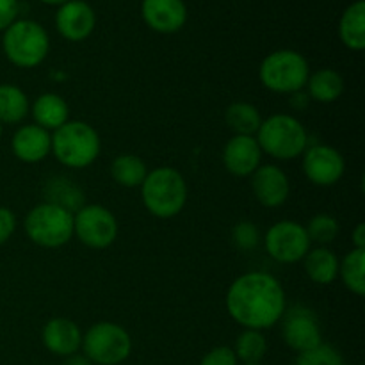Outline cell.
Returning <instances> with one entry per match:
<instances>
[{
  "label": "cell",
  "mask_w": 365,
  "mask_h": 365,
  "mask_svg": "<svg viewBox=\"0 0 365 365\" xmlns=\"http://www.w3.org/2000/svg\"><path fill=\"white\" fill-rule=\"evenodd\" d=\"M227 312L245 330H269L280 323L287 298L277 277L252 271L235 278L225 298Z\"/></svg>",
  "instance_id": "cell-1"
},
{
  "label": "cell",
  "mask_w": 365,
  "mask_h": 365,
  "mask_svg": "<svg viewBox=\"0 0 365 365\" xmlns=\"http://www.w3.org/2000/svg\"><path fill=\"white\" fill-rule=\"evenodd\" d=\"M143 205L159 220H171L184 210L187 202V184L178 170L159 166L148 171L141 184Z\"/></svg>",
  "instance_id": "cell-2"
},
{
  "label": "cell",
  "mask_w": 365,
  "mask_h": 365,
  "mask_svg": "<svg viewBox=\"0 0 365 365\" xmlns=\"http://www.w3.org/2000/svg\"><path fill=\"white\" fill-rule=\"evenodd\" d=\"M260 150L277 160H292L309 146V132L292 114H271L262 120L255 134Z\"/></svg>",
  "instance_id": "cell-3"
},
{
  "label": "cell",
  "mask_w": 365,
  "mask_h": 365,
  "mask_svg": "<svg viewBox=\"0 0 365 365\" xmlns=\"http://www.w3.org/2000/svg\"><path fill=\"white\" fill-rule=\"evenodd\" d=\"M98 132L86 121L70 120L52 132V153L64 168L84 170L100 155Z\"/></svg>",
  "instance_id": "cell-4"
},
{
  "label": "cell",
  "mask_w": 365,
  "mask_h": 365,
  "mask_svg": "<svg viewBox=\"0 0 365 365\" xmlns=\"http://www.w3.org/2000/svg\"><path fill=\"white\" fill-rule=\"evenodd\" d=\"M2 50L11 64L21 70H31L39 66L48 56V32L34 20H16L4 31Z\"/></svg>",
  "instance_id": "cell-5"
},
{
  "label": "cell",
  "mask_w": 365,
  "mask_h": 365,
  "mask_svg": "<svg viewBox=\"0 0 365 365\" xmlns=\"http://www.w3.org/2000/svg\"><path fill=\"white\" fill-rule=\"evenodd\" d=\"M310 75L309 61L296 50L282 48L267 53L259 66L260 84L271 93L292 95L303 91Z\"/></svg>",
  "instance_id": "cell-6"
},
{
  "label": "cell",
  "mask_w": 365,
  "mask_h": 365,
  "mask_svg": "<svg viewBox=\"0 0 365 365\" xmlns=\"http://www.w3.org/2000/svg\"><path fill=\"white\" fill-rule=\"evenodd\" d=\"M24 228L36 246L56 250L68 245L73 237V214L53 203H38L25 216Z\"/></svg>",
  "instance_id": "cell-7"
},
{
  "label": "cell",
  "mask_w": 365,
  "mask_h": 365,
  "mask_svg": "<svg viewBox=\"0 0 365 365\" xmlns=\"http://www.w3.org/2000/svg\"><path fill=\"white\" fill-rule=\"evenodd\" d=\"M81 349L93 365H120L130 356L132 339L121 324L100 321L82 335Z\"/></svg>",
  "instance_id": "cell-8"
},
{
  "label": "cell",
  "mask_w": 365,
  "mask_h": 365,
  "mask_svg": "<svg viewBox=\"0 0 365 365\" xmlns=\"http://www.w3.org/2000/svg\"><path fill=\"white\" fill-rule=\"evenodd\" d=\"M73 235L88 248H109L118 237L116 216L98 203L84 205L73 214Z\"/></svg>",
  "instance_id": "cell-9"
},
{
  "label": "cell",
  "mask_w": 365,
  "mask_h": 365,
  "mask_svg": "<svg viewBox=\"0 0 365 365\" xmlns=\"http://www.w3.org/2000/svg\"><path fill=\"white\" fill-rule=\"evenodd\" d=\"M267 255L280 264H296L305 259L312 248L305 225L298 221L284 220L271 225L264 239Z\"/></svg>",
  "instance_id": "cell-10"
},
{
  "label": "cell",
  "mask_w": 365,
  "mask_h": 365,
  "mask_svg": "<svg viewBox=\"0 0 365 365\" xmlns=\"http://www.w3.org/2000/svg\"><path fill=\"white\" fill-rule=\"evenodd\" d=\"M282 323L284 342L296 353L309 351L323 342L319 319L316 312L305 305H294L285 309Z\"/></svg>",
  "instance_id": "cell-11"
},
{
  "label": "cell",
  "mask_w": 365,
  "mask_h": 365,
  "mask_svg": "<svg viewBox=\"0 0 365 365\" xmlns=\"http://www.w3.org/2000/svg\"><path fill=\"white\" fill-rule=\"evenodd\" d=\"M302 168L310 184L331 187L344 177L346 160L334 146L309 145L302 155Z\"/></svg>",
  "instance_id": "cell-12"
},
{
  "label": "cell",
  "mask_w": 365,
  "mask_h": 365,
  "mask_svg": "<svg viewBox=\"0 0 365 365\" xmlns=\"http://www.w3.org/2000/svg\"><path fill=\"white\" fill-rule=\"evenodd\" d=\"M250 187L257 202L267 209L282 207L291 195L287 173L277 164H260L250 177Z\"/></svg>",
  "instance_id": "cell-13"
},
{
  "label": "cell",
  "mask_w": 365,
  "mask_h": 365,
  "mask_svg": "<svg viewBox=\"0 0 365 365\" xmlns=\"http://www.w3.org/2000/svg\"><path fill=\"white\" fill-rule=\"evenodd\" d=\"M96 25L95 9L84 0H68L56 13V27L68 41H84L93 34Z\"/></svg>",
  "instance_id": "cell-14"
},
{
  "label": "cell",
  "mask_w": 365,
  "mask_h": 365,
  "mask_svg": "<svg viewBox=\"0 0 365 365\" xmlns=\"http://www.w3.org/2000/svg\"><path fill=\"white\" fill-rule=\"evenodd\" d=\"M262 150L255 135H232L223 148V166L234 177H252L262 164Z\"/></svg>",
  "instance_id": "cell-15"
},
{
  "label": "cell",
  "mask_w": 365,
  "mask_h": 365,
  "mask_svg": "<svg viewBox=\"0 0 365 365\" xmlns=\"http://www.w3.org/2000/svg\"><path fill=\"white\" fill-rule=\"evenodd\" d=\"M141 14L146 25L160 34H173L187 21L184 0H143Z\"/></svg>",
  "instance_id": "cell-16"
},
{
  "label": "cell",
  "mask_w": 365,
  "mask_h": 365,
  "mask_svg": "<svg viewBox=\"0 0 365 365\" xmlns=\"http://www.w3.org/2000/svg\"><path fill=\"white\" fill-rule=\"evenodd\" d=\"M11 150L21 163L38 164L52 153V134L36 123L24 125L13 134Z\"/></svg>",
  "instance_id": "cell-17"
},
{
  "label": "cell",
  "mask_w": 365,
  "mask_h": 365,
  "mask_svg": "<svg viewBox=\"0 0 365 365\" xmlns=\"http://www.w3.org/2000/svg\"><path fill=\"white\" fill-rule=\"evenodd\" d=\"M82 330L75 321L66 317H53L43 327V344L52 355L66 356L75 355L82 348Z\"/></svg>",
  "instance_id": "cell-18"
},
{
  "label": "cell",
  "mask_w": 365,
  "mask_h": 365,
  "mask_svg": "<svg viewBox=\"0 0 365 365\" xmlns=\"http://www.w3.org/2000/svg\"><path fill=\"white\" fill-rule=\"evenodd\" d=\"M29 113L34 118V123L45 130L53 132L70 121V107L66 100L57 93H43L32 102Z\"/></svg>",
  "instance_id": "cell-19"
},
{
  "label": "cell",
  "mask_w": 365,
  "mask_h": 365,
  "mask_svg": "<svg viewBox=\"0 0 365 365\" xmlns=\"http://www.w3.org/2000/svg\"><path fill=\"white\" fill-rule=\"evenodd\" d=\"M303 262L305 274L317 285H330L339 278V257L328 246L310 248Z\"/></svg>",
  "instance_id": "cell-20"
},
{
  "label": "cell",
  "mask_w": 365,
  "mask_h": 365,
  "mask_svg": "<svg viewBox=\"0 0 365 365\" xmlns=\"http://www.w3.org/2000/svg\"><path fill=\"white\" fill-rule=\"evenodd\" d=\"M307 95L317 103H334L344 93V78L339 71L331 68H321L309 75L307 81Z\"/></svg>",
  "instance_id": "cell-21"
},
{
  "label": "cell",
  "mask_w": 365,
  "mask_h": 365,
  "mask_svg": "<svg viewBox=\"0 0 365 365\" xmlns=\"http://www.w3.org/2000/svg\"><path fill=\"white\" fill-rule=\"evenodd\" d=\"M339 34L349 50L365 48V0H356L348 6L339 21Z\"/></svg>",
  "instance_id": "cell-22"
},
{
  "label": "cell",
  "mask_w": 365,
  "mask_h": 365,
  "mask_svg": "<svg viewBox=\"0 0 365 365\" xmlns=\"http://www.w3.org/2000/svg\"><path fill=\"white\" fill-rule=\"evenodd\" d=\"M43 196H45V202L63 207V209L70 210L71 214H75L86 205L82 189L66 177L50 178L43 187Z\"/></svg>",
  "instance_id": "cell-23"
},
{
  "label": "cell",
  "mask_w": 365,
  "mask_h": 365,
  "mask_svg": "<svg viewBox=\"0 0 365 365\" xmlns=\"http://www.w3.org/2000/svg\"><path fill=\"white\" fill-rule=\"evenodd\" d=\"M31 102L27 93L14 84H0V123L18 125L29 116Z\"/></svg>",
  "instance_id": "cell-24"
},
{
  "label": "cell",
  "mask_w": 365,
  "mask_h": 365,
  "mask_svg": "<svg viewBox=\"0 0 365 365\" xmlns=\"http://www.w3.org/2000/svg\"><path fill=\"white\" fill-rule=\"evenodd\" d=\"M110 177L118 185L125 189L141 187L148 175L145 160L134 153H121L110 163Z\"/></svg>",
  "instance_id": "cell-25"
},
{
  "label": "cell",
  "mask_w": 365,
  "mask_h": 365,
  "mask_svg": "<svg viewBox=\"0 0 365 365\" xmlns=\"http://www.w3.org/2000/svg\"><path fill=\"white\" fill-rule=\"evenodd\" d=\"M225 123L234 135H255L262 123L260 110L250 102H234L225 113Z\"/></svg>",
  "instance_id": "cell-26"
},
{
  "label": "cell",
  "mask_w": 365,
  "mask_h": 365,
  "mask_svg": "<svg viewBox=\"0 0 365 365\" xmlns=\"http://www.w3.org/2000/svg\"><path fill=\"white\" fill-rule=\"evenodd\" d=\"M365 250L353 248L344 255V259L339 264V277L342 284L351 294L364 296L365 294Z\"/></svg>",
  "instance_id": "cell-27"
},
{
  "label": "cell",
  "mask_w": 365,
  "mask_h": 365,
  "mask_svg": "<svg viewBox=\"0 0 365 365\" xmlns=\"http://www.w3.org/2000/svg\"><path fill=\"white\" fill-rule=\"evenodd\" d=\"M234 353L242 364H262L267 353V341L264 331L242 330L234 344Z\"/></svg>",
  "instance_id": "cell-28"
},
{
  "label": "cell",
  "mask_w": 365,
  "mask_h": 365,
  "mask_svg": "<svg viewBox=\"0 0 365 365\" xmlns=\"http://www.w3.org/2000/svg\"><path fill=\"white\" fill-rule=\"evenodd\" d=\"M305 230L310 242H316L317 246H328L337 239L341 227L334 216L321 212L310 217L309 223L305 225Z\"/></svg>",
  "instance_id": "cell-29"
},
{
  "label": "cell",
  "mask_w": 365,
  "mask_h": 365,
  "mask_svg": "<svg viewBox=\"0 0 365 365\" xmlns=\"http://www.w3.org/2000/svg\"><path fill=\"white\" fill-rule=\"evenodd\" d=\"M294 365H346V360L337 348L321 342L319 346L309 351L298 353Z\"/></svg>",
  "instance_id": "cell-30"
},
{
  "label": "cell",
  "mask_w": 365,
  "mask_h": 365,
  "mask_svg": "<svg viewBox=\"0 0 365 365\" xmlns=\"http://www.w3.org/2000/svg\"><path fill=\"white\" fill-rule=\"evenodd\" d=\"M260 230L252 221H241L232 228V242L241 252H252L260 245Z\"/></svg>",
  "instance_id": "cell-31"
},
{
  "label": "cell",
  "mask_w": 365,
  "mask_h": 365,
  "mask_svg": "<svg viewBox=\"0 0 365 365\" xmlns=\"http://www.w3.org/2000/svg\"><path fill=\"white\" fill-rule=\"evenodd\" d=\"M200 365H239V360L230 346H217L203 355Z\"/></svg>",
  "instance_id": "cell-32"
},
{
  "label": "cell",
  "mask_w": 365,
  "mask_h": 365,
  "mask_svg": "<svg viewBox=\"0 0 365 365\" xmlns=\"http://www.w3.org/2000/svg\"><path fill=\"white\" fill-rule=\"evenodd\" d=\"M16 230V216L7 207H0V246L6 245Z\"/></svg>",
  "instance_id": "cell-33"
},
{
  "label": "cell",
  "mask_w": 365,
  "mask_h": 365,
  "mask_svg": "<svg viewBox=\"0 0 365 365\" xmlns=\"http://www.w3.org/2000/svg\"><path fill=\"white\" fill-rule=\"evenodd\" d=\"M18 13H20L18 0H0V32L18 20Z\"/></svg>",
  "instance_id": "cell-34"
},
{
  "label": "cell",
  "mask_w": 365,
  "mask_h": 365,
  "mask_svg": "<svg viewBox=\"0 0 365 365\" xmlns=\"http://www.w3.org/2000/svg\"><path fill=\"white\" fill-rule=\"evenodd\" d=\"M351 241H353V248L365 250V225L364 223L356 225L355 230L351 232Z\"/></svg>",
  "instance_id": "cell-35"
},
{
  "label": "cell",
  "mask_w": 365,
  "mask_h": 365,
  "mask_svg": "<svg viewBox=\"0 0 365 365\" xmlns=\"http://www.w3.org/2000/svg\"><path fill=\"white\" fill-rule=\"evenodd\" d=\"M63 365H93V364H91V360L84 355V353H75V355L66 356Z\"/></svg>",
  "instance_id": "cell-36"
},
{
  "label": "cell",
  "mask_w": 365,
  "mask_h": 365,
  "mask_svg": "<svg viewBox=\"0 0 365 365\" xmlns=\"http://www.w3.org/2000/svg\"><path fill=\"white\" fill-rule=\"evenodd\" d=\"M41 2H45V4H53V6H61V4L68 2V0H41Z\"/></svg>",
  "instance_id": "cell-37"
},
{
  "label": "cell",
  "mask_w": 365,
  "mask_h": 365,
  "mask_svg": "<svg viewBox=\"0 0 365 365\" xmlns=\"http://www.w3.org/2000/svg\"><path fill=\"white\" fill-rule=\"evenodd\" d=\"M2 128H4L2 123H0V138H2Z\"/></svg>",
  "instance_id": "cell-38"
},
{
  "label": "cell",
  "mask_w": 365,
  "mask_h": 365,
  "mask_svg": "<svg viewBox=\"0 0 365 365\" xmlns=\"http://www.w3.org/2000/svg\"><path fill=\"white\" fill-rule=\"evenodd\" d=\"M242 365H262V364H242Z\"/></svg>",
  "instance_id": "cell-39"
}]
</instances>
